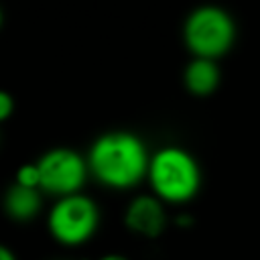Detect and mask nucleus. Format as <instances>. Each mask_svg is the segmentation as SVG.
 Masks as SVG:
<instances>
[{"instance_id": "nucleus-9", "label": "nucleus", "mask_w": 260, "mask_h": 260, "mask_svg": "<svg viewBox=\"0 0 260 260\" xmlns=\"http://www.w3.org/2000/svg\"><path fill=\"white\" fill-rule=\"evenodd\" d=\"M16 185L28 187V189H41V173H39V165H24L18 169L16 173Z\"/></svg>"}, {"instance_id": "nucleus-3", "label": "nucleus", "mask_w": 260, "mask_h": 260, "mask_svg": "<svg viewBox=\"0 0 260 260\" xmlns=\"http://www.w3.org/2000/svg\"><path fill=\"white\" fill-rule=\"evenodd\" d=\"M236 37L234 20L215 6H203L189 14L185 22V43L197 59H215L223 55Z\"/></svg>"}, {"instance_id": "nucleus-7", "label": "nucleus", "mask_w": 260, "mask_h": 260, "mask_svg": "<svg viewBox=\"0 0 260 260\" xmlns=\"http://www.w3.org/2000/svg\"><path fill=\"white\" fill-rule=\"evenodd\" d=\"M4 209L14 219H30L41 209V189H28L22 185H12L4 197Z\"/></svg>"}, {"instance_id": "nucleus-1", "label": "nucleus", "mask_w": 260, "mask_h": 260, "mask_svg": "<svg viewBox=\"0 0 260 260\" xmlns=\"http://www.w3.org/2000/svg\"><path fill=\"white\" fill-rule=\"evenodd\" d=\"M87 167L100 183L114 189H128L148 173V156L138 136L110 132L93 142Z\"/></svg>"}, {"instance_id": "nucleus-12", "label": "nucleus", "mask_w": 260, "mask_h": 260, "mask_svg": "<svg viewBox=\"0 0 260 260\" xmlns=\"http://www.w3.org/2000/svg\"><path fill=\"white\" fill-rule=\"evenodd\" d=\"M100 260H128L126 256H120V254H108V256H102Z\"/></svg>"}, {"instance_id": "nucleus-6", "label": "nucleus", "mask_w": 260, "mask_h": 260, "mask_svg": "<svg viewBox=\"0 0 260 260\" xmlns=\"http://www.w3.org/2000/svg\"><path fill=\"white\" fill-rule=\"evenodd\" d=\"M124 221L130 232L146 236V238H154L165 228V209L158 199L142 195V197H136L128 205Z\"/></svg>"}, {"instance_id": "nucleus-11", "label": "nucleus", "mask_w": 260, "mask_h": 260, "mask_svg": "<svg viewBox=\"0 0 260 260\" xmlns=\"http://www.w3.org/2000/svg\"><path fill=\"white\" fill-rule=\"evenodd\" d=\"M0 260H16V258H14V254H12L8 248H4V246L0 244Z\"/></svg>"}, {"instance_id": "nucleus-4", "label": "nucleus", "mask_w": 260, "mask_h": 260, "mask_svg": "<svg viewBox=\"0 0 260 260\" xmlns=\"http://www.w3.org/2000/svg\"><path fill=\"white\" fill-rule=\"evenodd\" d=\"M98 228V207L83 195L61 197L49 213L51 236L65 246H79Z\"/></svg>"}, {"instance_id": "nucleus-10", "label": "nucleus", "mask_w": 260, "mask_h": 260, "mask_svg": "<svg viewBox=\"0 0 260 260\" xmlns=\"http://www.w3.org/2000/svg\"><path fill=\"white\" fill-rule=\"evenodd\" d=\"M12 110H14L12 95H10L8 91H2V89H0V122L6 120V118H10Z\"/></svg>"}, {"instance_id": "nucleus-5", "label": "nucleus", "mask_w": 260, "mask_h": 260, "mask_svg": "<svg viewBox=\"0 0 260 260\" xmlns=\"http://www.w3.org/2000/svg\"><path fill=\"white\" fill-rule=\"evenodd\" d=\"M41 191L55 193L61 197L75 195L87 175V162L69 148H53L41 156Z\"/></svg>"}, {"instance_id": "nucleus-8", "label": "nucleus", "mask_w": 260, "mask_h": 260, "mask_svg": "<svg viewBox=\"0 0 260 260\" xmlns=\"http://www.w3.org/2000/svg\"><path fill=\"white\" fill-rule=\"evenodd\" d=\"M185 85L195 95L211 93L219 83V69L211 59H193L185 69Z\"/></svg>"}, {"instance_id": "nucleus-2", "label": "nucleus", "mask_w": 260, "mask_h": 260, "mask_svg": "<svg viewBox=\"0 0 260 260\" xmlns=\"http://www.w3.org/2000/svg\"><path fill=\"white\" fill-rule=\"evenodd\" d=\"M148 177L154 193L171 203L189 201L201 185V173L195 158L177 146L160 148L148 162Z\"/></svg>"}, {"instance_id": "nucleus-13", "label": "nucleus", "mask_w": 260, "mask_h": 260, "mask_svg": "<svg viewBox=\"0 0 260 260\" xmlns=\"http://www.w3.org/2000/svg\"><path fill=\"white\" fill-rule=\"evenodd\" d=\"M0 24H2V12H0Z\"/></svg>"}]
</instances>
